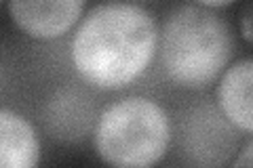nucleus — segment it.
<instances>
[{
	"label": "nucleus",
	"mask_w": 253,
	"mask_h": 168,
	"mask_svg": "<svg viewBox=\"0 0 253 168\" xmlns=\"http://www.w3.org/2000/svg\"><path fill=\"white\" fill-rule=\"evenodd\" d=\"M161 26L152 11L110 0L84 15L74 30L70 59L86 84L121 91L148 71L158 55Z\"/></svg>",
	"instance_id": "1"
},
{
	"label": "nucleus",
	"mask_w": 253,
	"mask_h": 168,
	"mask_svg": "<svg viewBox=\"0 0 253 168\" xmlns=\"http://www.w3.org/2000/svg\"><path fill=\"white\" fill-rule=\"evenodd\" d=\"M234 34L224 17L201 4H181L161 26L158 57L163 74L179 89L205 91L230 66Z\"/></svg>",
	"instance_id": "2"
},
{
	"label": "nucleus",
	"mask_w": 253,
	"mask_h": 168,
	"mask_svg": "<svg viewBox=\"0 0 253 168\" xmlns=\"http://www.w3.org/2000/svg\"><path fill=\"white\" fill-rule=\"evenodd\" d=\"M173 143V122L161 103L131 95L101 111L93 147L101 162L116 168H148L163 162Z\"/></svg>",
	"instance_id": "3"
},
{
	"label": "nucleus",
	"mask_w": 253,
	"mask_h": 168,
	"mask_svg": "<svg viewBox=\"0 0 253 168\" xmlns=\"http://www.w3.org/2000/svg\"><path fill=\"white\" fill-rule=\"evenodd\" d=\"M175 151L188 166L232 164L239 154V129L224 116L217 103H194L181 109L173 129Z\"/></svg>",
	"instance_id": "4"
},
{
	"label": "nucleus",
	"mask_w": 253,
	"mask_h": 168,
	"mask_svg": "<svg viewBox=\"0 0 253 168\" xmlns=\"http://www.w3.org/2000/svg\"><path fill=\"white\" fill-rule=\"evenodd\" d=\"M84 4L86 0H6V11L26 36L51 42L81 23Z\"/></svg>",
	"instance_id": "5"
},
{
	"label": "nucleus",
	"mask_w": 253,
	"mask_h": 168,
	"mask_svg": "<svg viewBox=\"0 0 253 168\" xmlns=\"http://www.w3.org/2000/svg\"><path fill=\"white\" fill-rule=\"evenodd\" d=\"M95 101L89 93L76 84H66L55 91L44 105V129L59 143H78L93 134L97 122Z\"/></svg>",
	"instance_id": "6"
},
{
	"label": "nucleus",
	"mask_w": 253,
	"mask_h": 168,
	"mask_svg": "<svg viewBox=\"0 0 253 168\" xmlns=\"http://www.w3.org/2000/svg\"><path fill=\"white\" fill-rule=\"evenodd\" d=\"M215 103L236 129L253 134V57L226 67L215 86Z\"/></svg>",
	"instance_id": "7"
},
{
	"label": "nucleus",
	"mask_w": 253,
	"mask_h": 168,
	"mask_svg": "<svg viewBox=\"0 0 253 168\" xmlns=\"http://www.w3.org/2000/svg\"><path fill=\"white\" fill-rule=\"evenodd\" d=\"M41 154V139L34 124L9 107L0 109V166L36 168Z\"/></svg>",
	"instance_id": "8"
},
{
	"label": "nucleus",
	"mask_w": 253,
	"mask_h": 168,
	"mask_svg": "<svg viewBox=\"0 0 253 168\" xmlns=\"http://www.w3.org/2000/svg\"><path fill=\"white\" fill-rule=\"evenodd\" d=\"M239 32L249 44H253V0H247L239 13Z\"/></svg>",
	"instance_id": "9"
},
{
	"label": "nucleus",
	"mask_w": 253,
	"mask_h": 168,
	"mask_svg": "<svg viewBox=\"0 0 253 168\" xmlns=\"http://www.w3.org/2000/svg\"><path fill=\"white\" fill-rule=\"evenodd\" d=\"M232 166H236V168L251 166V168H253V139L247 141V143H245V145L239 149V154H236L234 160H232Z\"/></svg>",
	"instance_id": "10"
},
{
	"label": "nucleus",
	"mask_w": 253,
	"mask_h": 168,
	"mask_svg": "<svg viewBox=\"0 0 253 168\" xmlns=\"http://www.w3.org/2000/svg\"><path fill=\"white\" fill-rule=\"evenodd\" d=\"M196 4H201V6H207V9H226V6H230L234 4L236 0H194Z\"/></svg>",
	"instance_id": "11"
},
{
	"label": "nucleus",
	"mask_w": 253,
	"mask_h": 168,
	"mask_svg": "<svg viewBox=\"0 0 253 168\" xmlns=\"http://www.w3.org/2000/svg\"><path fill=\"white\" fill-rule=\"evenodd\" d=\"M4 2H6V0H4Z\"/></svg>",
	"instance_id": "12"
}]
</instances>
